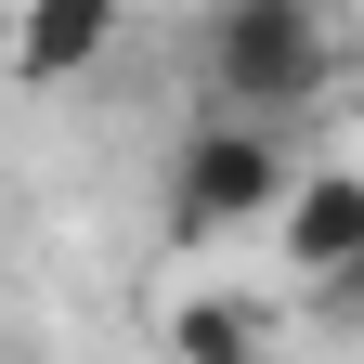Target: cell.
I'll return each instance as SVG.
<instances>
[{"label": "cell", "instance_id": "2", "mask_svg": "<svg viewBox=\"0 0 364 364\" xmlns=\"http://www.w3.org/2000/svg\"><path fill=\"white\" fill-rule=\"evenodd\" d=\"M287 156L260 117H196L169 156V235H235V221H287Z\"/></svg>", "mask_w": 364, "mask_h": 364}, {"label": "cell", "instance_id": "1", "mask_svg": "<svg viewBox=\"0 0 364 364\" xmlns=\"http://www.w3.org/2000/svg\"><path fill=\"white\" fill-rule=\"evenodd\" d=\"M196 65L221 105H312L338 65V26L312 14V0H221L196 26Z\"/></svg>", "mask_w": 364, "mask_h": 364}, {"label": "cell", "instance_id": "4", "mask_svg": "<svg viewBox=\"0 0 364 364\" xmlns=\"http://www.w3.org/2000/svg\"><path fill=\"white\" fill-rule=\"evenodd\" d=\"M105 53H117V0H39V14L0 26V65H14V78H78Z\"/></svg>", "mask_w": 364, "mask_h": 364}, {"label": "cell", "instance_id": "6", "mask_svg": "<svg viewBox=\"0 0 364 364\" xmlns=\"http://www.w3.org/2000/svg\"><path fill=\"white\" fill-rule=\"evenodd\" d=\"M326 299H338V312H364V273H351V287H326Z\"/></svg>", "mask_w": 364, "mask_h": 364}, {"label": "cell", "instance_id": "3", "mask_svg": "<svg viewBox=\"0 0 364 364\" xmlns=\"http://www.w3.org/2000/svg\"><path fill=\"white\" fill-rule=\"evenodd\" d=\"M273 247H287V273H312V287H351L364 273V169H299Z\"/></svg>", "mask_w": 364, "mask_h": 364}, {"label": "cell", "instance_id": "5", "mask_svg": "<svg viewBox=\"0 0 364 364\" xmlns=\"http://www.w3.org/2000/svg\"><path fill=\"white\" fill-rule=\"evenodd\" d=\"M169 364H273L260 351V312L247 299H182L169 312Z\"/></svg>", "mask_w": 364, "mask_h": 364}]
</instances>
